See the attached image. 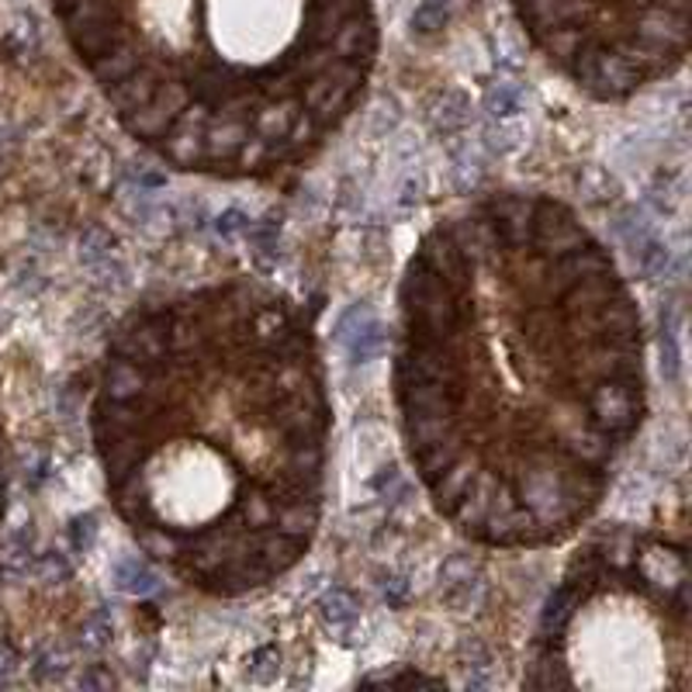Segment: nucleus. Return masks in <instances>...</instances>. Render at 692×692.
<instances>
[{
    "label": "nucleus",
    "instance_id": "f257e3e1",
    "mask_svg": "<svg viewBox=\"0 0 692 692\" xmlns=\"http://www.w3.org/2000/svg\"><path fill=\"white\" fill-rule=\"evenodd\" d=\"M392 399L432 509L488 551L575 540L647 419L631 280L589 222L503 187L432 222L395 298Z\"/></svg>",
    "mask_w": 692,
    "mask_h": 692
},
{
    "label": "nucleus",
    "instance_id": "7ed1b4c3",
    "mask_svg": "<svg viewBox=\"0 0 692 692\" xmlns=\"http://www.w3.org/2000/svg\"><path fill=\"white\" fill-rule=\"evenodd\" d=\"M689 685L685 544L637 523L589 530L540 606L523 658V689L682 692Z\"/></svg>",
    "mask_w": 692,
    "mask_h": 692
},
{
    "label": "nucleus",
    "instance_id": "f03ea898",
    "mask_svg": "<svg viewBox=\"0 0 692 692\" xmlns=\"http://www.w3.org/2000/svg\"><path fill=\"white\" fill-rule=\"evenodd\" d=\"M86 426L115 516L181 586L246 599L309 557L333 395L315 315L295 295L226 277L128 309L101 350Z\"/></svg>",
    "mask_w": 692,
    "mask_h": 692
},
{
    "label": "nucleus",
    "instance_id": "20e7f679",
    "mask_svg": "<svg viewBox=\"0 0 692 692\" xmlns=\"http://www.w3.org/2000/svg\"><path fill=\"white\" fill-rule=\"evenodd\" d=\"M8 506H11V440H8L4 413H0V523H4Z\"/></svg>",
    "mask_w": 692,
    "mask_h": 692
}]
</instances>
